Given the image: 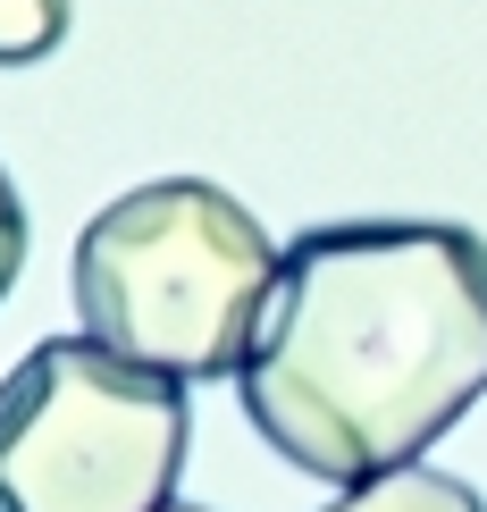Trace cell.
<instances>
[{
    "label": "cell",
    "instance_id": "5b68a950",
    "mask_svg": "<svg viewBox=\"0 0 487 512\" xmlns=\"http://www.w3.org/2000/svg\"><path fill=\"white\" fill-rule=\"evenodd\" d=\"M68 42V0H0V68H34Z\"/></svg>",
    "mask_w": 487,
    "mask_h": 512
},
{
    "label": "cell",
    "instance_id": "6da1fadb",
    "mask_svg": "<svg viewBox=\"0 0 487 512\" xmlns=\"http://www.w3.org/2000/svg\"><path fill=\"white\" fill-rule=\"evenodd\" d=\"M244 420L311 479L420 462L487 395V236L454 219H328L278 261Z\"/></svg>",
    "mask_w": 487,
    "mask_h": 512
},
{
    "label": "cell",
    "instance_id": "7a4b0ae2",
    "mask_svg": "<svg viewBox=\"0 0 487 512\" xmlns=\"http://www.w3.org/2000/svg\"><path fill=\"white\" fill-rule=\"evenodd\" d=\"M269 227L210 177H152L76 236V319L160 378H236L278 294Z\"/></svg>",
    "mask_w": 487,
    "mask_h": 512
},
{
    "label": "cell",
    "instance_id": "277c9868",
    "mask_svg": "<svg viewBox=\"0 0 487 512\" xmlns=\"http://www.w3.org/2000/svg\"><path fill=\"white\" fill-rule=\"evenodd\" d=\"M320 512H487L479 487H462L446 471H420V462H404V471H378V479H353L336 504Z\"/></svg>",
    "mask_w": 487,
    "mask_h": 512
},
{
    "label": "cell",
    "instance_id": "52a82bcc",
    "mask_svg": "<svg viewBox=\"0 0 487 512\" xmlns=\"http://www.w3.org/2000/svg\"><path fill=\"white\" fill-rule=\"evenodd\" d=\"M160 512H202V504H160Z\"/></svg>",
    "mask_w": 487,
    "mask_h": 512
},
{
    "label": "cell",
    "instance_id": "8992f818",
    "mask_svg": "<svg viewBox=\"0 0 487 512\" xmlns=\"http://www.w3.org/2000/svg\"><path fill=\"white\" fill-rule=\"evenodd\" d=\"M17 269H26V202H17V185H9V168H0V303H9V286H17Z\"/></svg>",
    "mask_w": 487,
    "mask_h": 512
},
{
    "label": "cell",
    "instance_id": "3957f363",
    "mask_svg": "<svg viewBox=\"0 0 487 512\" xmlns=\"http://www.w3.org/2000/svg\"><path fill=\"white\" fill-rule=\"evenodd\" d=\"M194 454L185 378L51 336L0 378V512H160Z\"/></svg>",
    "mask_w": 487,
    "mask_h": 512
}]
</instances>
